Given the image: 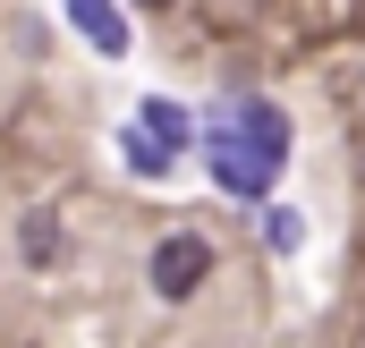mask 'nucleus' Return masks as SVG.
<instances>
[{"mask_svg": "<svg viewBox=\"0 0 365 348\" xmlns=\"http://www.w3.org/2000/svg\"><path fill=\"white\" fill-rule=\"evenodd\" d=\"M280 162H289V111H280V102H221V111H212V128H204V170H212L221 195L264 204Z\"/></svg>", "mask_w": 365, "mask_h": 348, "instance_id": "1", "label": "nucleus"}, {"mask_svg": "<svg viewBox=\"0 0 365 348\" xmlns=\"http://www.w3.org/2000/svg\"><path fill=\"white\" fill-rule=\"evenodd\" d=\"M204 272H212V238L204 230H170V238H153V263H145V280H153V297H195L204 289Z\"/></svg>", "mask_w": 365, "mask_h": 348, "instance_id": "2", "label": "nucleus"}, {"mask_svg": "<svg viewBox=\"0 0 365 348\" xmlns=\"http://www.w3.org/2000/svg\"><path fill=\"white\" fill-rule=\"evenodd\" d=\"M68 26L86 34V43L102 51V60H119V51H128V17H119L110 0H68Z\"/></svg>", "mask_w": 365, "mask_h": 348, "instance_id": "3", "label": "nucleus"}, {"mask_svg": "<svg viewBox=\"0 0 365 348\" xmlns=\"http://www.w3.org/2000/svg\"><path fill=\"white\" fill-rule=\"evenodd\" d=\"M136 128H145V136H153V145H162L170 162H179V145L195 136V119H187L179 102H136Z\"/></svg>", "mask_w": 365, "mask_h": 348, "instance_id": "4", "label": "nucleus"}, {"mask_svg": "<svg viewBox=\"0 0 365 348\" xmlns=\"http://www.w3.org/2000/svg\"><path fill=\"white\" fill-rule=\"evenodd\" d=\"M17 255L26 263H60V213H26L17 221Z\"/></svg>", "mask_w": 365, "mask_h": 348, "instance_id": "5", "label": "nucleus"}, {"mask_svg": "<svg viewBox=\"0 0 365 348\" xmlns=\"http://www.w3.org/2000/svg\"><path fill=\"white\" fill-rule=\"evenodd\" d=\"M264 247H272V255H297V247H306V221H297L289 204H272V213H264Z\"/></svg>", "mask_w": 365, "mask_h": 348, "instance_id": "6", "label": "nucleus"}, {"mask_svg": "<svg viewBox=\"0 0 365 348\" xmlns=\"http://www.w3.org/2000/svg\"><path fill=\"white\" fill-rule=\"evenodd\" d=\"M119 153H128V170H145V178H162V170H170V153H162L145 128H128V136H119Z\"/></svg>", "mask_w": 365, "mask_h": 348, "instance_id": "7", "label": "nucleus"}, {"mask_svg": "<svg viewBox=\"0 0 365 348\" xmlns=\"http://www.w3.org/2000/svg\"><path fill=\"white\" fill-rule=\"evenodd\" d=\"M145 9H170V0H145Z\"/></svg>", "mask_w": 365, "mask_h": 348, "instance_id": "8", "label": "nucleus"}]
</instances>
